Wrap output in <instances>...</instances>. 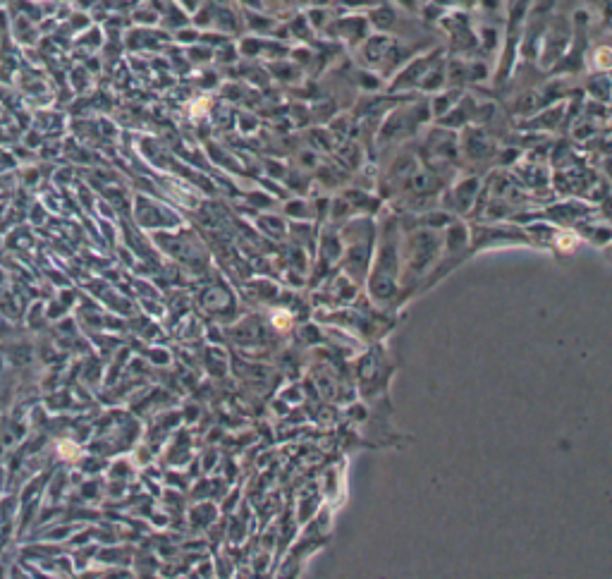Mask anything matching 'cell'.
<instances>
[{"label":"cell","instance_id":"7a4b0ae2","mask_svg":"<svg viewBox=\"0 0 612 579\" xmlns=\"http://www.w3.org/2000/svg\"><path fill=\"white\" fill-rule=\"evenodd\" d=\"M600 65H603V67L608 65V51H605V48L600 51Z\"/></svg>","mask_w":612,"mask_h":579},{"label":"cell","instance_id":"6da1fadb","mask_svg":"<svg viewBox=\"0 0 612 579\" xmlns=\"http://www.w3.org/2000/svg\"><path fill=\"white\" fill-rule=\"evenodd\" d=\"M275 323H278V328H285V325H289V316H275Z\"/></svg>","mask_w":612,"mask_h":579}]
</instances>
